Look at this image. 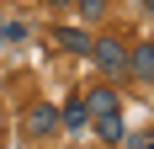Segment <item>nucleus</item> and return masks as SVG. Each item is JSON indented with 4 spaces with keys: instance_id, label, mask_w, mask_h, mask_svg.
<instances>
[{
    "instance_id": "f257e3e1",
    "label": "nucleus",
    "mask_w": 154,
    "mask_h": 149,
    "mask_svg": "<svg viewBox=\"0 0 154 149\" xmlns=\"http://www.w3.org/2000/svg\"><path fill=\"white\" fill-rule=\"evenodd\" d=\"M85 59L96 64L101 80H128V37L122 32H91V53Z\"/></svg>"
},
{
    "instance_id": "f03ea898",
    "label": "nucleus",
    "mask_w": 154,
    "mask_h": 149,
    "mask_svg": "<svg viewBox=\"0 0 154 149\" xmlns=\"http://www.w3.org/2000/svg\"><path fill=\"white\" fill-rule=\"evenodd\" d=\"M80 96H85V112H91V117H106V112H122V96H117V80H101V85L80 90Z\"/></svg>"
},
{
    "instance_id": "7ed1b4c3",
    "label": "nucleus",
    "mask_w": 154,
    "mask_h": 149,
    "mask_svg": "<svg viewBox=\"0 0 154 149\" xmlns=\"http://www.w3.org/2000/svg\"><path fill=\"white\" fill-rule=\"evenodd\" d=\"M128 80H138V85L154 80V43H149V37L128 43Z\"/></svg>"
},
{
    "instance_id": "20e7f679",
    "label": "nucleus",
    "mask_w": 154,
    "mask_h": 149,
    "mask_svg": "<svg viewBox=\"0 0 154 149\" xmlns=\"http://www.w3.org/2000/svg\"><path fill=\"white\" fill-rule=\"evenodd\" d=\"M21 128H27V138H48V133H59V106L37 101V106L27 112V122H21Z\"/></svg>"
},
{
    "instance_id": "39448f33",
    "label": "nucleus",
    "mask_w": 154,
    "mask_h": 149,
    "mask_svg": "<svg viewBox=\"0 0 154 149\" xmlns=\"http://www.w3.org/2000/svg\"><path fill=\"white\" fill-rule=\"evenodd\" d=\"M53 37H59V48H64V53H80V59L91 53V32H80L75 21H64V27H53Z\"/></svg>"
},
{
    "instance_id": "423d86ee",
    "label": "nucleus",
    "mask_w": 154,
    "mask_h": 149,
    "mask_svg": "<svg viewBox=\"0 0 154 149\" xmlns=\"http://www.w3.org/2000/svg\"><path fill=\"white\" fill-rule=\"evenodd\" d=\"M85 122H91V112H85V96L75 90V96L64 101V112H59V128H69V133H80Z\"/></svg>"
},
{
    "instance_id": "0eeeda50",
    "label": "nucleus",
    "mask_w": 154,
    "mask_h": 149,
    "mask_svg": "<svg viewBox=\"0 0 154 149\" xmlns=\"http://www.w3.org/2000/svg\"><path fill=\"white\" fill-rule=\"evenodd\" d=\"M91 122H96V133H101V144H122V133H128L122 112H106V117H91Z\"/></svg>"
},
{
    "instance_id": "6e6552de",
    "label": "nucleus",
    "mask_w": 154,
    "mask_h": 149,
    "mask_svg": "<svg viewBox=\"0 0 154 149\" xmlns=\"http://www.w3.org/2000/svg\"><path fill=\"white\" fill-rule=\"evenodd\" d=\"M69 5H75V11H80V21H101V16H106V5H112V0H69Z\"/></svg>"
},
{
    "instance_id": "1a4fd4ad",
    "label": "nucleus",
    "mask_w": 154,
    "mask_h": 149,
    "mask_svg": "<svg viewBox=\"0 0 154 149\" xmlns=\"http://www.w3.org/2000/svg\"><path fill=\"white\" fill-rule=\"evenodd\" d=\"M122 149H154V133H149V128H138V133L128 128V133H122Z\"/></svg>"
},
{
    "instance_id": "9d476101",
    "label": "nucleus",
    "mask_w": 154,
    "mask_h": 149,
    "mask_svg": "<svg viewBox=\"0 0 154 149\" xmlns=\"http://www.w3.org/2000/svg\"><path fill=\"white\" fill-rule=\"evenodd\" d=\"M27 37V21H5V43H21Z\"/></svg>"
},
{
    "instance_id": "9b49d317",
    "label": "nucleus",
    "mask_w": 154,
    "mask_h": 149,
    "mask_svg": "<svg viewBox=\"0 0 154 149\" xmlns=\"http://www.w3.org/2000/svg\"><path fill=\"white\" fill-rule=\"evenodd\" d=\"M48 11H69V0H48Z\"/></svg>"
},
{
    "instance_id": "f8f14e48",
    "label": "nucleus",
    "mask_w": 154,
    "mask_h": 149,
    "mask_svg": "<svg viewBox=\"0 0 154 149\" xmlns=\"http://www.w3.org/2000/svg\"><path fill=\"white\" fill-rule=\"evenodd\" d=\"M0 43H5V16H0Z\"/></svg>"
},
{
    "instance_id": "ddd939ff",
    "label": "nucleus",
    "mask_w": 154,
    "mask_h": 149,
    "mask_svg": "<svg viewBox=\"0 0 154 149\" xmlns=\"http://www.w3.org/2000/svg\"><path fill=\"white\" fill-rule=\"evenodd\" d=\"M133 5H149V0H133Z\"/></svg>"
}]
</instances>
